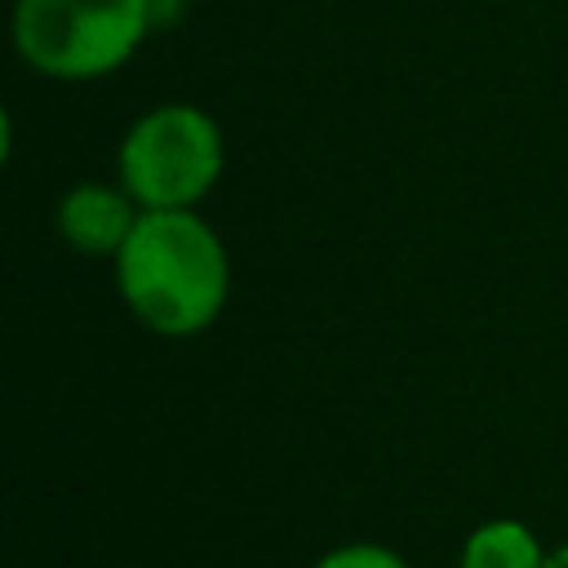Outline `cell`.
<instances>
[{"label":"cell","instance_id":"5b68a950","mask_svg":"<svg viewBox=\"0 0 568 568\" xmlns=\"http://www.w3.org/2000/svg\"><path fill=\"white\" fill-rule=\"evenodd\" d=\"M550 550L524 519H488L466 532L457 568H546Z\"/></svg>","mask_w":568,"mask_h":568},{"label":"cell","instance_id":"8992f818","mask_svg":"<svg viewBox=\"0 0 568 568\" xmlns=\"http://www.w3.org/2000/svg\"><path fill=\"white\" fill-rule=\"evenodd\" d=\"M311 568H408V564L382 541H346V546L324 550Z\"/></svg>","mask_w":568,"mask_h":568},{"label":"cell","instance_id":"277c9868","mask_svg":"<svg viewBox=\"0 0 568 568\" xmlns=\"http://www.w3.org/2000/svg\"><path fill=\"white\" fill-rule=\"evenodd\" d=\"M138 217L142 204L120 182H75L53 209L58 235L84 257H115L133 235Z\"/></svg>","mask_w":568,"mask_h":568},{"label":"cell","instance_id":"6da1fadb","mask_svg":"<svg viewBox=\"0 0 568 568\" xmlns=\"http://www.w3.org/2000/svg\"><path fill=\"white\" fill-rule=\"evenodd\" d=\"M111 262L129 315L155 337L204 333L231 293L226 244L195 209H142Z\"/></svg>","mask_w":568,"mask_h":568},{"label":"cell","instance_id":"7a4b0ae2","mask_svg":"<svg viewBox=\"0 0 568 568\" xmlns=\"http://www.w3.org/2000/svg\"><path fill=\"white\" fill-rule=\"evenodd\" d=\"M151 18L155 0H18L13 49L49 80H98L138 53Z\"/></svg>","mask_w":568,"mask_h":568},{"label":"cell","instance_id":"3957f363","mask_svg":"<svg viewBox=\"0 0 568 568\" xmlns=\"http://www.w3.org/2000/svg\"><path fill=\"white\" fill-rule=\"evenodd\" d=\"M226 164L222 129L191 102L151 106L120 138V186L142 209H200Z\"/></svg>","mask_w":568,"mask_h":568},{"label":"cell","instance_id":"ba28073f","mask_svg":"<svg viewBox=\"0 0 568 568\" xmlns=\"http://www.w3.org/2000/svg\"><path fill=\"white\" fill-rule=\"evenodd\" d=\"M160 4H173V0H155V9H160Z\"/></svg>","mask_w":568,"mask_h":568},{"label":"cell","instance_id":"52a82bcc","mask_svg":"<svg viewBox=\"0 0 568 568\" xmlns=\"http://www.w3.org/2000/svg\"><path fill=\"white\" fill-rule=\"evenodd\" d=\"M546 568H568V541L550 550V559H546Z\"/></svg>","mask_w":568,"mask_h":568}]
</instances>
